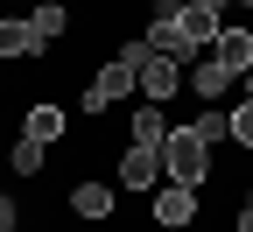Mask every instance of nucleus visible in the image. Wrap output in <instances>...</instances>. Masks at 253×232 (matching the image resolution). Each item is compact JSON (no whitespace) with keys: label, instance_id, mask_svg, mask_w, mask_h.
I'll use <instances>...</instances> for the list:
<instances>
[{"label":"nucleus","instance_id":"7ed1b4c3","mask_svg":"<svg viewBox=\"0 0 253 232\" xmlns=\"http://www.w3.org/2000/svg\"><path fill=\"white\" fill-rule=\"evenodd\" d=\"M197 211H204V197L183 190V183H162V190H155V204H148L155 232H190V225H197Z\"/></svg>","mask_w":253,"mask_h":232},{"label":"nucleus","instance_id":"39448f33","mask_svg":"<svg viewBox=\"0 0 253 232\" xmlns=\"http://www.w3.org/2000/svg\"><path fill=\"white\" fill-rule=\"evenodd\" d=\"M176 92H183V56H155V49H148V63H141V98L162 106V98H176Z\"/></svg>","mask_w":253,"mask_h":232},{"label":"nucleus","instance_id":"423d86ee","mask_svg":"<svg viewBox=\"0 0 253 232\" xmlns=\"http://www.w3.org/2000/svg\"><path fill=\"white\" fill-rule=\"evenodd\" d=\"M42 49H49V43H42L21 14H0V63H36Z\"/></svg>","mask_w":253,"mask_h":232},{"label":"nucleus","instance_id":"1a4fd4ad","mask_svg":"<svg viewBox=\"0 0 253 232\" xmlns=\"http://www.w3.org/2000/svg\"><path fill=\"white\" fill-rule=\"evenodd\" d=\"M169 127H176V120H169L162 106H134V113H126V148H162Z\"/></svg>","mask_w":253,"mask_h":232},{"label":"nucleus","instance_id":"9d476101","mask_svg":"<svg viewBox=\"0 0 253 232\" xmlns=\"http://www.w3.org/2000/svg\"><path fill=\"white\" fill-rule=\"evenodd\" d=\"M162 176V148H120V190H155Z\"/></svg>","mask_w":253,"mask_h":232},{"label":"nucleus","instance_id":"f3484780","mask_svg":"<svg viewBox=\"0 0 253 232\" xmlns=\"http://www.w3.org/2000/svg\"><path fill=\"white\" fill-rule=\"evenodd\" d=\"M14 225H21V204H14L7 190H0V232H14Z\"/></svg>","mask_w":253,"mask_h":232},{"label":"nucleus","instance_id":"6e6552de","mask_svg":"<svg viewBox=\"0 0 253 232\" xmlns=\"http://www.w3.org/2000/svg\"><path fill=\"white\" fill-rule=\"evenodd\" d=\"M211 56L225 63L232 78H246V71H253V28H239V21H225V28H218V43H211Z\"/></svg>","mask_w":253,"mask_h":232},{"label":"nucleus","instance_id":"0eeeda50","mask_svg":"<svg viewBox=\"0 0 253 232\" xmlns=\"http://www.w3.org/2000/svg\"><path fill=\"white\" fill-rule=\"evenodd\" d=\"M113 204H120V190H113V183H99V176L71 183V211H78L84 225H106V218H113Z\"/></svg>","mask_w":253,"mask_h":232},{"label":"nucleus","instance_id":"20e7f679","mask_svg":"<svg viewBox=\"0 0 253 232\" xmlns=\"http://www.w3.org/2000/svg\"><path fill=\"white\" fill-rule=\"evenodd\" d=\"M169 14H176V28H183V43H190V49H211V43H218V28H225V21H218V7H204V0H176Z\"/></svg>","mask_w":253,"mask_h":232},{"label":"nucleus","instance_id":"2eb2a0df","mask_svg":"<svg viewBox=\"0 0 253 232\" xmlns=\"http://www.w3.org/2000/svg\"><path fill=\"white\" fill-rule=\"evenodd\" d=\"M7 162H14V176H42V162H49V148H42V141H28V134H21V141L7 148Z\"/></svg>","mask_w":253,"mask_h":232},{"label":"nucleus","instance_id":"9b49d317","mask_svg":"<svg viewBox=\"0 0 253 232\" xmlns=\"http://www.w3.org/2000/svg\"><path fill=\"white\" fill-rule=\"evenodd\" d=\"M63 127H71V113L49 106V98H36V106L21 113V134H28V141H42V148H49V141H63Z\"/></svg>","mask_w":253,"mask_h":232},{"label":"nucleus","instance_id":"6ab92c4d","mask_svg":"<svg viewBox=\"0 0 253 232\" xmlns=\"http://www.w3.org/2000/svg\"><path fill=\"white\" fill-rule=\"evenodd\" d=\"M246 98H253V71H246Z\"/></svg>","mask_w":253,"mask_h":232},{"label":"nucleus","instance_id":"f257e3e1","mask_svg":"<svg viewBox=\"0 0 253 232\" xmlns=\"http://www.w3.org/2000/svg\"><path fill=\"white\" fill-rule=\"evenodd\" d=\"M141 63H148V43H120L99 71H91V85H84L78 106H84V113H113L126 92H141Z\"/></svg>","mask_w":253,"mask_h":232},{"label":"nucleus","instance_id":"ddd939ff","mask_svg":"<svg viewBox=\"0 0 253 232\" xmlns=\"http://www.w3.org/2000/svg\"><path fill=\"white\" fill-rule=\"evenodd\" d=\"M183 127H190V134H197L204 148H218V141H232V113H218V106H204L197 120H183Z\"/></svg>","mask_w":253,"mask_h":232},{"label":"nucleus","instance_id":"f8f14e48","mask_svg":"<svg viewBox=\"0 0 253 232\" xmlns=\"http://www.w3.org/2000/svg\"><path fill=\"white\" fill-rule=\"evenodd\" d=\"M190 92H197L204 106H211V98H225V92H232V71L211 56V63H197V71H190Z\"/></svg>","mask_w":253,"mask_h":232},{"label":"nucleus","instance_id":"4468645a","mask_svg":"<svg viewBox=\"0 0 253 232\" xmlns=\"http://www.w3.org/2000/svg\"><path fill=\"white\" fill-rule=\"evenodd\" d=\"M28 28H36V36H42V43H56V36H63V28H71V7H63V0H42V7H36V14H28Z\"/></svg>","mask_w":253,"mask_h":232},{"label":"nucleus","instance_id":"dca6fc26","mask_svg":"<svg viewBox=\"0 0 253 232\" xmlns=\"http://www.w3.org/2000/svg\"><path fill=\"white\" fill-rule=\"evenodd\" d=\"M232 141L253 148V98H239V113H232Z\"/></svg>","mask_w":253,"mask_h":232},{"label":"nucleus","instance_id":"a211bd4d","mask_svg":"<svg viewBox=\"0 0 253 232\" xmlns=\"http://www.w3.org/2000/svg\"><path fill=\"white\" fill-rule=\"evenodd\" d=\"M232 232H253V197H246L239 211H232Z\"/></svg>","mask_w":253,"mask_h":232},{"label":"nucleus","instance_id":"f03ea898","mask_svg":"<svg viewBox=\"0 0 253 232\" xmlns=\"http://www.w3.org/2000/svg\"><path fill=\"white\" fill-rule=\"evenodd\" d=\"M162 176L183 183V190H204V183H211V148L190 134V127H169V141H162Z\"/></svg>","mask_w":253,"mask_h":232}]
</instances>
